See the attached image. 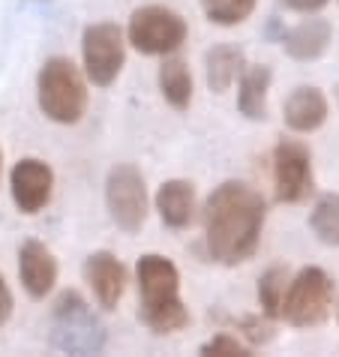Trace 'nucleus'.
I'll return each instance as SVG.
<instances>
[{"mask_svg": "<svg viewBox=\"0 0 339 357\" xmlns=\"http://www.w3.org/2000/svg\"><path fill=\"white\" fill-rule=\"evenodd\" d=\"M267 204L243 181H225L204 202V241L219 264H243L255 255L264 231Z\"/></svg>", "mask_w": 339, "mask_h": 357, "instance_id": "obj_1", "label": "nucleus"}, {"mask_svg": "<svg viewBox=\"0 0 339 357\" xmlns=\"http://www.w3.org/2000/svg\"><path fill=\"white\" fill-rule=\"evenodd\" d=\"M138 294H142V319L153 333H177L189 324V310L181 301V271L165 255L147 252L135 264Z\"/></svg>", "mask_w": 339, "mask_h": 357, "instance_id": "obj_2", "label": "nucleus"}, {"mask_svg": "<svg viewBox=\"0 0 339 357\" xmlns=\"http://www.w3.org/2000/svg\"><path fill=\"white\" fill-rule=\"evenodd\" d=\"M52 349L75 357L103 354L108 333L78 291H63L52 306Z\"/></svg>", "mask_w": 339, "mask_h": 357, "instance_id": "obj_3", "label": "nucleus"}, {"mask_svg": "<svg viewBox=\"0 0 339 357\" xmlns=\"http://www.w3.org/2000/svg\"><path fill=\"white\" fill-rule=\"evenodd\" d=\"M36 102L48 121L78 123L87 112V84L84 75L69 57H52L36 75Z\"/></svg>", "mask_w": 339, "mask_h": 357, "instance_id": "obj_4", "label": "nucleus"}, {"mask_svg": "<svg viewBox=\"0 0 339 357\" xmlns=\"http://www.w3.org/2000/svg\"><path fill=\"white\" fill-rule=\"evenodd\" d=\"M336 303V285L322 267H303L292 282L285 285L279 319L292 327H322L331 321Z\"/></svg>", "mask_w": 339, "mask_h": 357, "instance_id": "obj_5", "label": "nucleus"}, {"mask_svg": "<svg viewBox=\"0 0 339 357\" xmlns=\"http://www.w3.org/2000/svg\"><path fill=\"white\" fill-rule=\"evenodd\" d=\"M186 33L183 15L159 3L135 9L126 27L129 43L142 54H172L186 43Z\"/></svg>", "mask_w": 339, "mask_h": 357, "instance_id": "obj_6", "label": "nucleus"}, {"mask_svg": "<svg viewBox=\"0 0 339 357\" xmlns=\"http://www.w3.org/2000/svg\"><path fill=\"white\" fill-rule=\"evenodd\" d=\"M105 204L114 225L126 234L142 231L147 222V186L144 174L135 165L121 162L105 177Z\"/></svg>", "mask_w": 339, "mask_h": 357, "instance_id": "obj_7", "label": "nucleus"}, {"mask_svg": "<svg viewBox=\"0 0 339 357\" xmlns=\"http://www.w3.org/2000/svg\"><path fill=\"white\" fill-rule=\"evenodd\" d=\"M82 57H84V73L96 87L114 84L126 63V43L123 31L112 22L87 24L82 33Z\"/></svg>", "mask_w": 339, "mask_h": 357, "instance_id": "obj_8", "label": "nucleus"}, {"mask_svg": "<svg viewBox=\"0 0 339 357\" xmlns=\"http://www.w3.org/2000/svg\"><path fill=\"white\" fill-rule=\"evenodd\" d=\"M273 190L282 204H301L309 192L315 190V174H312V153L309 147L282 138L273 147Z\"/></svg>", "mask_w": 339, "mask_h": 357, "instance_id": "obj_9", "label": "nucleus"}, {"mask_svg": "<svg viewBox=\"0 0 339 357\" xmlns=\"http://www.w3.org/2000/svg\"><path fill=\"white\" fill-rule=\"evenodd\" d=\"M9 192H13V202L24 216L45 211V204L52 202V192H54L52 165L36 160V156L18 160L13 165V172H9Z\"/></svg>", "mask_w": 339, "mask_h": 357, "instance_id": "obj_10", "label": "nucleus"}, {"mask_svg": "<svg viewBox=\"0 0 339 357\" xmlns=\"http://www.w3.org/2000/svg\"><path fill=\"white\" fill-rule=\"evenodd\" d=\"M84 280L93 289V297L103 310H117L126 291V267L114 252L99 250L84 259Z\"/></svg>", "mask_w": 339, "mask_h": 357, "instance_id": "obj_11", "label": "nucleus"}, {"mask_svg": "<svg viewBox=\"0 0 339 357\" xmlns=\"http://www.w3.org/2000/svg\"><path fill=\"white\" fill-rule=\"evenodd\" d=\"M18 276H22L24 291L33 301H43L45 294H52L57 282V259L45 243L24 241L22 250H18Z\"/></svg>", "mask_w": 339, "mask_h": 357, "instance_id": "obj_12", "label": "nucleus"}, {"mask_svg": "<svg viewBox=\"0 0 339 357\" xmlns=\"http://www.w3.org/2000/svg\"><path fill=\"white\" fill-rule=\"evenodd\" d=\"M331 39H333V27L327 18H303L292 31H282L279 43H282L285 54L292 61L309 63V61H318L331 48Z\"/></svg>", "mask_w": 339, "mask_h": 357, "instance_id": "obj_13", "label": "nucleus"}, {"mask_svg": "<svg viewBox=\"0 0 339 357\" xmlns=\"http://www.w3.org/2000/svg\"><path fill=\"white\" fill-rule=\"evenodd\" d=\"M327 112H331V105H327L322 87L301 84L285 99V126L292 132H315L324 126Z\"/></svg>", "mask_w": 339, "mask_h": 357, "instance_id": "obj_14", "label": "nucleus"}, {"mask_svg": "<svg viewBox=\"0 0 339 357\" xmlns=\"http://www.w3.org/2000/svg\"><path fill=\"white\" fill-rule=\"evenodd\" d=\"M241 87H237V112L246 121H267V91H271L273 69L267 63H253L243 66Z\"/></svg>", "mask_w": 339, "mask_h": 357, "instance_id": "obj_15", "label": "nucleus"}, {"mask_svg": "<svg viewBox=\"0 0 339 357\" xmlns=\"http://www.w3.org/2000/svg\"><path fill=\"white\" fill-rule=\"evenodd\" d=\"M156 211L168 228H186L195 213V186L189 181H165L156 192Z\"/></svg>", "mask_w": 339, "mask_h": 357, "instance_id": "obj_16", "label": "nucleus"}, {"mask_svg": "<svg viewBox=\"0 0 339 357\" xmlns=\"http://www.w3.org/2000/svg\"><path fill=\"white\" fill-rule=\"evenodd\" d=\"M246 66V57H243V48L237 45H213L211 52L204 54V78H207V87L213 93H225L228 87L237 82V75L243 73Z\"/></svg>", "mask_w": 339, "mask_h": 357, "instance_id": "obj_17", "label": "nucleus"}, {"mask_svg": "<svg viewBox=\"0 0 339 357\" xmlns=\"http://www.w3.org/2000/svg\"><path fill=\"white\" fill-rule=\"evenodd\" d=\"M159 91L174 112H186L193 102V73L181 57H165L159 66Z\"/></svg>", "mask_w": 339, "mask_h": 357, "instance_id": "obj_18", "label": "nucleus"}, {"mask_svg": "<svg viewBox=\"0 0 339 357\" xmlns=\"http://www.w3.org/2000/svg\"><path fill=\"white\" fill-rule=\"evenodd\" d=\"M309 228L324 246H339V195L327 192L315 202L309 213Z\"/></svg>", "mask_w": 339, "mask_h": 357, "instance_id": "obj_19", "label": "nucleus"}, {"mask_svg": "<svg viewBox=\"0 0 339 357\" xmlns=\"http://www.w3.org/2000/svg\"><path fill=\"white\" fill-rule=\"evenodd\" d=\"M198 3H202V13L207 15L211 24L234 27V24H243L255 13L258 0H198Z\"/></svg>", "mask_w": 339, "mask_h": 357, "instance_id": "obj_20", "label": "nucleus"}, {"mask_svg": "<svg viewBox=\"0 0 339 357\" xmlns=\"http://www.w3.org/2000/svg\"><path fill=\"white\" fill-rule=\"evenodd\" d=\"M285 282H288V271L282 264L267 267V271L262 273V280H258V303H262V312L267 315V319H279Z\"/></svg>", "mask_w": 339, "mask_h": 357, "instance_id": "obj_21", "label": "nucleus"}, {"mask_svg": "<svg viewBox=\"0 0 339 357\" xmlns=\"http://www.w3.org/2000/svg\"><path fill=\"white\" fill-rule=\"evenodd\" d=\"M202 354L204 357H253V351H249L243 342H237L234 336H228V333H219L213 340H207L202 345Z\"/></svg>", "mask_w": 339, "mask_h": 357, "instance_id": "obj_22", "label": "nucleus"}, {"mask_svg": "<svg viewBox=\"0 0 339 357\" xmlns=\"http://www.w3.org/2000/svg\"><path fill=\"white\" fill-rule=\"evenodd\" d=\"M285 9H292V13H306V15H312L318 13V9H324L331 0H279Z\"/></svg>", "mask_w": 339, "mask_h": 357, "instance_id": "obj_23", "label": "nucleus"}, {"mask_svg": "<svg viewBox=\"0 0 339 357\" xmlns=\"http://www.w3.org/2000/svg\"><path fill=\"white\" fill-rule=\"evenodd\" d=\"M13 310H15V301H13V291H9V285L3 280V273H0V324H6L13 319Z\"/></svg>", "mask_w": 339, "mask_h": 357, "instance_id": "obj_24", "label": "nucleus"}, {"mask_svg": "<svg viewBox=\"0 0 339 357\" xmlns=\"http://www.w3.org/2000/svg\"><path fill=\"white\" fill-rule=\"evenodd\" d=\"M243 327H246V336H249V340H255V342H267L273 336L271 333V324H258L255 319H246Z\"/></svg>", "mask_w": 339, "mask_h": 357, "instance_id": "obj_25", "label": "nucleus"}, {"mask_svg": "<svg viewBox=\"0 0 339 357\" xmlns=\"http://www.w3.org/2000/svg\"><path fill=\"white\" fill-rule=\"evenodd\" d=\"M0 168H3V151H0Z\"/></svg>", "mask_w": 339, "mask_h": 357, "instance_id": "obj_26", "label": "nucleus"}]
</instances>
